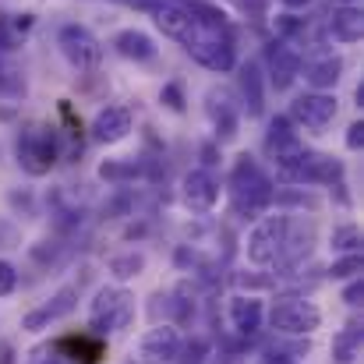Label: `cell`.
Listing matches in <instances>:
<instances>
[{
	"label": "cell",
	"mask_w": 364,
	"mask_h": 364,
	"mask_svg": "<svg viewBox=\"0 0 364 364\" xmlns=\"http://www.w3.org/2000/svg\"><path fill=\"white\" fill-rule=\"evenodd\" d=\"M195 14V11H191ZM181 43L188 46V53L202 64V68H209V71H220V75H227L230 68H234V39H230V28H227V21H209V18H191V28L181 36Z\"/></svg>",
	"instance_id": "1"
},
{
	"label": "cell",
	"mask_w": 364,
	"mask_h": 364,
	"mask_svg": "<svg viewBox=\"0 0 364 364\" xmlns=\"http://www.w3.org/2000/svg\"><path fill=\"white\" fill-rule=\"evenodd\" d=\"M230 195H234V209L237 213H262L269 202H272V184L269 177L251 163V156H241V163L234 166V177H230Z\"/></svg>",
	"instance_id": "2"
},
{
	"label": "cell",
	"mask_w": 364,
	"mask_h": 364,
	"mask_svg": "<svg viewBox=\"0 0 364 364\" xmlns=\"http://www.w3.org/2000/svg\"><path fill=\"white\" fill-rule=\"evenodd\" d=\"M131 311H134V304H131V294L127 290H121V287H103L96 294L92 308H89V322L100 333H117V329H124L131 322Z\"/></svg>",
	"instance_id": "3"
},
{
	"label": "cell",
	"mask_w": 364,
	"mask_h": 364,
	"mask_svg": "<svg viewBox=\"0 0 364 364\" xmlns=\"http://www.w3.org/2000/svg\"><path fill=\"white\" fill-rule=\"evenodd\" d=\"M287 234H290V216H265L247 234V258L255 265H272L287 244Z\"/></svg>",
	"instance_id": "4"
},
{
	"label": "cell",
	"mask_w": 364,
	"mask_h": 364,
	"mask_svg": "<svg viewBox=\"0 0 364 364\" xmlns=\"http://www.w3.org/2000/svg\"><path fill=\"white\" fill-rule=\"evenodd\" d=\"M57 46H60V53L68 57V64L78 68V71H92V68L100 64V57H103L100 39H96L89 28H82V25H64L60 36H57Z\"/></svg>",
	"instance_id": "5"
},
{
	"label": "cell",
	"mask_w": 364,
	"mask_h": 364,
	"mask_svg": "<svg viewBox=\"0 0 364 364\" xmlns=\"http://www.w3.org/2000/svg\"><path fill=\"white\" fill-rule=\"evenodd\" d=\"M269 322L276 333H287V336H304V333H315L322 326V311L311 304V301H279L272 311H269Z\"/></svg>",
	"instance_id": "6"
},
{
	"label": "cell",
	"mask_w": 364,
	"mask_h": 364,
	"mask_svg": "<svg viewBox=\"0 0 364 364\" xmlns=\"http://www.w3.org/2000/svg\"><path fill=\"white\" fill-rule=\"evenodd\" d=\"M265 149H269V156L276 159V166H279V173H283V177H290V170L297 166V159H301V152H304L301 138L294 134V127H290L287 117H276V121L269 124Z\"/></svg>",
	"instance_id": "7"
},
{
	"label": "cell",
	"mask_w": 364,
	"mask_h": 364,
	"mask_svg": "<svg viewBox=\"0 0 364 364\" xmlns=\"http://www.w3.org/2000/svg\"><path fill=\"white\" fill-rule=\"evenodd\" d=\"M177 358H181V333L173 326H156L138 340L141 364H173Z\"/></svg>",
	"instance_id": "8"
},
{
	"label": "cell",
	"mask_w": 364,
	"mask_h": 364,
	"mask_svg": "<svg viewBox=\"0 0 364 364\" xmlns=\"http://www.w3.org/2000/svg\"><path fill=\"white\" fill-rule=\"evenodd\" d=\"M18 163L32 173V177H43L50 173V166L57 163V145L46 131H28L21 141H18Z\"/></svg>",
	"instance_id": "9"
},
{
	"label": "cell",
	"mask_w": 364,
	"mask_h": 364,
	"mask_svg": "<svg viewBox=\"0 0 364 364\" xmlns=\"http://www.w3.org/2000/svg\"><path fill=\"white\" fill-rule=\"evenodd\" d=\"M340 177H343V163L318 152H301L297 166L290 170V181H301V184H333Z\"/></svg>",
	"instance_id": "10"
},
{
	"label": "cell",
	"mask_w": 364,
	"mask_h": 364,
	"mask_svg": "<svg viewBox=\"0 0 364 364\" xmlns=\"http://www.w3.org/2000/svg\"><path fill=\"white\" fill-rule=\"evenodd\" d=\"M333 117H336V100L326 96V92H308L294 103V121H301L311 131H322Z\"/></svg>",
	"instance_id": "11"
},
{
	"label": "cell",
	"mask_w": 364,
	"mask_h": 364,
	"mask_svg": "<svg viewBox=\"0 0 364 364\" xmlns=\"http://www.w3.org/2000/svg\"><path fill=\"white\" fill-rule=\"evenodd\" d=\"M152 11V21L163 28V36H170V39H181L188 28H191V7L188 4H181V0H159V4H152L149 7Z\"/></svg>",
	"instance_id": "12"
},
{
	"label": "cell",
	"mask_w": 364,
	"mask_h": 364,
	"mask_svg": "<svg viewBox=\"0 0 364 364\" xmlns=\"http://www.w3.org/2000/svg\"><path fill=\"white\" fill-rule=\"evenodd\" d=\"M220 198V184L213 181L209 170H191L184 177V202L195 209V213H209Z\"/></svg>",
	"instance_id": "13"
},
{
	"label": "cell",
	"mask_w": 364,
	"mask_h": 364,
	"mask_svg": "<svg viewBox=\"0 0 364 364\" xmlns=\"http://www.w3.org/2000/svg\"><path fill=\"white\" fill-rule=\"evenodd\" d=\"M297 75H301L297 50H290L287 43H272L269 46V78H272V85L276 89H290Z\"/></svg>",
	"instance_id": "14"
},
{
	"label": "cell",
	"mask_w": 364,
	"mask_h": 364,
	"mask_svg": "<svg viewBox=\"0 0 364 364\" xmlns=\"http://www.w3.org/2000/svg\"><path fill=\"white\" fill-rule=\"evenodd\" d=\"M127 131H131V110H127V107H107V110H100L96 121H92L96 141H107V145L124 141Z\"/></svg>",
	"instance_id": "15"
},
{
	"label": "cell",
	"mask_w": 364,
	"mask_h": 364,
	"mask_svg": "<svg viewBox=\"0 0 364 364\" xmlns=\"http://www.w3.org/2000/svg\"><path fill=\"white\" fill-rule=\"evenodd\" d=\"M75 297H78V290L75 287H64L50 304H43L39 311H32V315H25V329H43V326H50V322H57V318H64V315H71L75 311Z\"/></svg>",
	"instance_id": "16"
},
{
	"label": "cell",
	"mask_w": 364,
	"mask_h": 364,
	"mask_svg": "<svg viewBox=\"0 0 364 364\" xmlns=\"http://www.w3.org/2000/svg\"><path fill=\"white\" fill-rule=\"evenodd\" d=\"M114 50L127 57V60H152L156 57V43L145 36V32H138V28H124L114 36Z\"/></svg>",
	"instance_id": "17"
},
{
	"label": "cell",
	"mask_w": 364,
	"mask_h": 364,
	"mask_svg": "<svg viewBox=\"0 0 364 364\" xmlns=\"http://www.w3.org/2000/svg\"><path fill=\"white\" fill-rule=\"evenodd\" d=\"M262 301L258 297H234L230 301V322H234V329L244 333V336H251V333H258V326H262Z\"/></svg>",
	"instance_id": "18"
},
{
	"label": "cell",
	"mask_w": 364,
	"mask_h": 364,
	"mask_svg": "<svg viewBox=\"0 0 364 364\" xmlns=\"http://www.w3.org/2000/svg\"><path fill=\"white\" fill-rule=\"evenodd\" d=\"M333 36L340 39V43H358L364 32V14L361 7H354V4H347V7H340L336 14H333Z\"/></svg>",
	"instance_id": "19"
},
{
	"label": "cell",
	"mask_w": 364,
	"mask_h": 364,
	"mask_svg": "<svg viewBox=\"0 0 364 364\" xmlns=\"http://www.w3.org/2000/svg\"><path fill=\"white\" fill-rule=\"evenodd\" d=\"M241 96H244V107H247V117H258L265 110V89H262L258 64H247L241 71Z\"/></svg>",
	"instance_id": "20"
},
{
	"label": "cell",
	"mask_w": 364,
	"mask_h": 364,
	"mask_svg": "<svg viewBox=\"0 0 364 364\" xmlns=\"http://www.w3.org/2000/svg\"><path fill=\"white\" fill-rule=\"evenodd\" d=\"M340 71H343V60L340 57H326V60H318L315 68H308V85L315 89V92H322V89H333L336 82H340Z\"/></svg>",
	"instance_id": "21"
},
{
	"label": "cell",
	"mask_w": 364,
	"mask_h": 364,
	"mask_svg": "<svg viewBox=\"0 0 364 364\" xmlns=\"http://www.w3.org/2000/svg\"><path fill=\"white\" fill-rule=\"evenodd\" d=\"M216 100H220V107L209 100V114H213V121L220 127V134L223 138H234L237 134V110H234V103H230V92H213Z\"/></svg>",
	"instance_id": "22"
},
{
	"label": "cell",
	"mask_w": 364,
	"mask_h": 364,
	"mask_svg": "<svg viewBox=\"0 0 364 364\" xmlns=\"http://www.w3.org/2000/svg\"><path fill=\"white\" fill-rule=\"evenodd\" d=\"M358 354H361V329L350 326V329H343V333L333 340V358L340 364H350Z\"/></svg>",
	"instance_id": "23"
},
{
	"label": "cell",
	"mask_w": 364,
	"mask_h": 364,
	"mask_svg": "<svg viewBox=\"0 0 364 364\" xmlns=\"http://www.w3.org/2000/svg\"><path fill=\"white\" fill-rule=\"evenodd\" d=\"M141 269H145V258H141V255H134V251L110 258V272H114L117 279H131V276H138Z\"/></svg>",
	"instance_id": "24"
},
{
	"label": "cell",
	"mask_w": 364,
	"mask_h": 364,
	"mask_svg": "<svg viewBox=\"0 0 364 364\" xmlns=\"http://www.w3.org/2000/svg\"><path fill=\"white\" fill-rule=\"evenodd\" d=\"M134 173H138L134 163H117V159H107V163L100 166V177H103V181H114V184H117V181H131Z\"/></svg>",
	"instance_id": "25"
},
{
	"label": "cell",
	"mask_w": 364,
	"mask_h": 364,
	"mask_svg": "<svg viewBox=\"0 0 364 364\" xmlns=\"http://www.w3.org/2000/svg\"><path fill=\"white\" fill-rule=\"evenodd\" d=\"M358 244H361V230H358V227L347 223V227H336V230H333V247H336V251H347V255H350V251H358Z\"/></svg>",
	"instance_id": "26"
},
{
	"label": "cell",
	"mask_w": 364,
	"mask_h": 364,
	"mask_svg": "<svg viewBox=\"0 0 364 364\" xmlns=\"http://www.w3.org/2000/svg\"><path fill=\"white\" fill-rule=\"evenodd\" d=\"M358 272H361V255H358V251H350L347 258L333 262V269H329L333 279H350V276H358Z\"/></svg>",
	"instance_id": "27"
},
{
	"label": "cell",
	"mask_w": 364,
	"mask_h": 364,
	"mask_svg": "<svg viewBox=\"0 0 364 364\" xmlns=\"http://www.w3.org/2000/svg\"><path fill=\"white\" fill-rule=\"evenodd\" d=\"M14 287H18V272H14V265H11V262H4V258H0V297H7Z\"/></svg>",
	"instance_id": "28"
},
{
	"label": "cell",
	"mask_w": 364,
	"mask_h": 364,
	"mask_svg": "<svg viewBox=\"0 0 364 364\" xmlns=\"http://www.w3.org/2000/svg\"><path fill=\"white\" fill-rule=\"evenodd\" d=\"M163 103H166L173 114H181V110H184V96H181V85H177V82H170V85L163 89Z\"/></svg>",
	"instance_id": "29"
},
{
	"label": "cell",
	"mask_w": 364,
	"mask_h": 364,
	"mask_svg": "<svg viewBox=\"0 0 364 364\" xmlns=\"http://www.w3.org/2000/svg\"><path fill=\"white\" fill-rule=\"evenodd\" d=\"M361 145H364V124L358 121L347 127V149H361Z\"/></svg>",
	"instance_id": "30"
},
{
	"label": "cell",
	"mask_w": 364,
	"mask_h": 364,
	"mask_svg": "<svg viewBox=\"0 0 364 364\" xmlns=\"http://www.w3.org/2000/svg\"><path fill=\"white\" fill-rule=\"evenodd\" d=\"M361 297H364V287H361V283H354V287L343 294V301H347V304H361Z\"/></svg>",
	"instance_id": "31"
},
{
	"label": "cell",
	"mask_w": 364,
	"mask_h": 364,
	"mask_svg": "<svg viewBox=\"0 0 364 364\" xmlns=\"http://www.w3.org/2000/svg\"><path fill=\"white\" fill-rule=\"evenodd\" d=\"M311 0H283V7H290V11H301V7H308Z\"/></svg>",
	"instance_id": "32"
},
{
	"label": "cell",
	"mask_w": 364,
	"mask_h": 364,
	"mask_svg": "<svg viewBox=\"0 0 364 364\" xmlns=\"http://www.w3.org/2000/svg\"><path fill=\"white\" fill-rule=\"evenodd\" d=\"M265 364H294V361H290L287 354H269V361Z\"/></svg>",
	"instance_id": "33"
}]
</instances>
